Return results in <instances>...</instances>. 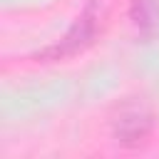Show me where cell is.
<instances>
[{
	"label": "cell",
	"instance_id": "3957f363",
	"mask_svg": "<svg viewBox=\"0 0 159 159\" xmlns=\"http://www.w3.org/2000/svg\"><path fill=\"white\" fill-rule=\"evenodd\" d=\"M132 20L142 35H152L159 27V0H132Z\"/></svg>",
	"mask_w": 159,
	"mask_h": 159
},
{
	"label": "cell",
	"instance_id": "6da1fadb",
	"mask_svg": "<svg viewBox=\"0 0 159 159\" xmlns=\"http://www.w3.org/2000/svg\"><path fill=\"white\" fill-rule=\"evenodd\" d=\"M94 2H89L87 7H84V12L77 17V22H75V27L67 32V37L57 45V47H50L47 52H42V57H62V55H70V52H75L77 47H82L89 37H92V32H94Z\"/></svg>",
	"mask_w": 159,
	"mask_h": 159
},
{
	"label": "cell",
	"instance_id": "7a4b0ae2",
	"mask_svg": "<svg viewBox=\"0 0 159 159\" xmlns=\"http://www.w3.org/2000/svg\"><path fill=\"white\" fill-rule=\"evenodd\" d=\"M149 127H152L149 114L144 109H139V107H132V109L119 114V119H117V137L124 144H137V142H142L149 134Z\"/></svg>",
	"mask_w": 159,
	"mask_h": 159
}]
</instances>
